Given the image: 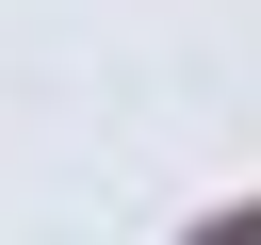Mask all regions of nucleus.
Listing matches in <instances>:
<instances>
[{
    "mask_svg": "<svg viewBox=\"0 0 261 245\" xmlns=\"http://www.w3.org/2000/svg\"><path fill=\"white\" fill-rule=\"evenodd\" d=\"M196 245H261V196H245V212H212V229H196Z\"/></svg>",
    "mask_w": 261,
    "mask_h": 245,
    "instance_id": "f257e3e1",
    "label": "nucleus"
}]
</instances>
